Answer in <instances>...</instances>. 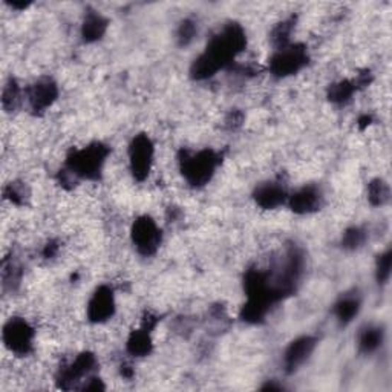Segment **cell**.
I'll list each match as a JSON object with an SVG mask.
<instances>
[{
  "mask_svg": "<svg viewBox=\"0 0 392 392\" xmlns=\"http://www.w3.org/2000/svg\"><path fill=\"white\" fill-rule=\"evenodd\" d=\"M155 155V146L152 139L146 134L134 137L129 146V164L130 172L137 181H144L152 169Z\"/></svg>",
  "mask_w": 392,
  "mask_h": 392,
  "instance_id": "obj_6",
  "label": "cell"
},
{
  "mask_svg": "<svg viewBox=\"0 0 392 392\" xmlns=\"http://www.w3.org/2000/svg\"><path fill=\"white\" fill-rule=\"evenodd\" d=\"M97 368V359L92 352H81L69 365L63 367L57 374V386L69 391L76 386L81 379L89 377Z\"/></svg>",
  "mask_w": 392,
  "mask_h": 392,
  "instance_id": "obj_8",
  "label": "cell"
},
{
  "mask_svg": "<svg viewBox=\"0 0 392 392\" xmlns=\"http://www.w3.org/2000/svg\"><path fill=\"white\" fill-rule=\"evenodd\" d=\"M151 333L152 331L144 328V326H142V328L137 331H132V334L129 335L127 345H126L127 352L130 354V356L146 357L152 352L154 343H152Z\"/></svg>",
  "mask_w": 392,
  "mask_h": 392,
  "instance_id": "obj_14",
  "label": "cell"
},
{
  "mask_svg": "<svg viewBox=\"0 0 392 392\" xmlns=\"http://www.w3.org/2000/svg\"><path fill=\"white\" fill-rule=\"evenodd\" d=\"M83 391H101L105 389V385L101 384V380L97 377H91L88 379V384H85L81 386Z\"/></svg>",
  "mask_w": 392,
  "mask_h": 392,
  "instance_id": "obj_27",
  "label": "cell"
},
{
  "mask_svg": "<svg viewBox=\"0 0 392 392\" xmlns=\"http://www.w3.org/2000/svg\"><path fill=\"white\" fill-rule=\"evenodd\" d=\"M21 103V88L16 80H9L2 92V106L6 112H13Z\"/></svg>",
  "mask_w": 392,
  "mask_h": 392,
  "instance_id": "obj_20",
  "label": "cell"
},
{
  "mask_svg": "<svg viewBox=\"0 0 392 392\" xmlns=\"http://www.w3.org/2000/svg\"><path fill=\"white\" fill-rule=\"evenodd\" d=\"M221 164V156L212 151V149H204L200 152H183L180 158V167L184 180L188 181L192 188H202L209 184Z\"/></svg>",
  "mask_w": 392,
  "mask_h": 392,
  "instance_id": "obj_3",
  "label": "cell"
},
{
  "mask_svg": "<svg viewBox=\"0 0 392 392\" xmlns=\"http://www.w3.org/2000/svg\"><path fill=\"white\" fill-rule=\"evenodd\" d=\"M367 239V233L360 227H351L343 233L342 238V247L347 250H357L363 246V242Z\"/></svg>",
  "mask_w": 392,
  "mask_h": 392,
  "instance_id": "obj_21",
  "label": "cell"
},
{
  "mask_svg": "<svg viewBox=\"0 0 392 392\" xmlns=\"http://www.w3.org/2000/svg\"><path fill=\"white\" fill-rule=\"evenodd\" d=\"M389 185L384 180H374L368 185V200L372 205H385L389 201Z\"/></svg>",
  "mask_w": 392,
  "mask_h": 392,
  "instance_id": "obj_19",
  "label": "cell"
},
{
  "mask_svg": "<svg viewBox=\"0 0 392 392\" xmlns=\"http://www.w3.org/2000/svg\"><path fill=\"white\" fill-rule=\"evenodd\" d=\"M247 45L246 31L238 23H230L213 35L207 48L196 59L190 68L195 80H207L221 69L231 67Z\"/></svg>",
  "mask_w": 392,
  "mask_h": 392,
  "instance_id": "obj_1",
  "label": "cell"
},
{
  "mask_svg": "<svg viewBox=\"0 0 392 392\" xmlns=\"http://www.w3.org/2000/svg\"><path fill=\"white\" fill-rule=\"evenodd\" d=\"M59 97V88L51 79H40L26 91V98L34 114L48 110Z\"/></svg>",
  "mask_w": 392,
  "mask_h": 392,
  "instance_id": "obj_9",
  "label": "cell"
},
{
  "mask_svg": "<svg viewBox=\"0 0 392 392\" xmlns=\"http://www.w3.org/2000/svg\"><path fill=\"white\" fill-rule=\"evenodd\" d=\"M385 339V331L380 326H367L363 328L359 335V350L363 354H372L376 352Z\"/></svg>",
  "mask_w": 392,
  "mask_h": 392,
  "instance_id": "obj_17",
  "label": "cell"
},
{
  "mask_svg": "<svg viewBox=\"0 0 392 392\" xmlns=\"http://www.w3.org/2000/svg\"><path fill=\"white\" fill-rule=\"evenodd\" d=\"M293 28V21H285L279 23L272 34V42L276 46V50L284 48V46L290 45V34Z\"/></svg>",
  "mask_w": 392,
  "mask_h": 392,
  "instance_id": "obj_22",
  "label": "cell"
},
{
  "mask_svg": "<svg viewBox=\"0 0 392 392\" xmlns=\"http://www.w3.org/2000/svg\"><path fill=\"white\" fill-rule=\"evenodd\" d=\"M34 328L21 317L9 319L4 326L2 339L5 347L16 356H28L34 348Z\"/></svg>",
  "mask_w": 392,
  "mask_h": 392,
  "instance_id": "obj_5",
  "label": "cell"
},
{
  "mask_svg": "<svg viewBox=\"0 0 392 392\" xmlns=\"http://www.w3.org/2000/svg\"><path fill=\"white\" fill-rule=\"evenodd\" d=\"M57 246H55L54 244V242H51V244H48V246H46V248H45V256L46 258H52L55 253H57Z\"/></svg>",
  "mask_w": 392,
  "mask_h": 392,
  "instance_id": "obj_28",
  "label": "cell"
},
{
  "mask_svg": "<svg viewBox=\"0 0 392 392\" xmlns=\"http://www.w3.org/2000/svg\"><path fill=\"white\" fill-rule=\"evenodd\" d=\"M115 313V297L112 288L101 285L92 294L88 304V319L92 323L108 322Z\"/></svg>",
  "mask_w": 392,
  "mask_h": 392,
  "instance_id": "obj_10",
  "label": "cell"
},
{
  "mask_svg": "<svg viewBox=\"0 0 392 392\" xmlns=\"http://www.w3.org/2000/svg\"><path fill=\"white\" fill-rule=\"evenodd\" d=\"M132 242L139 255L152 256L161 246V230L151 217H139L132 226Z\"/></svg>",
  "mask_w": 392,
  "mask_h": 392,
  "instance_id": "obj_7",
  "label": "cell"
},
{
  "mask_svg": "<svg viewBox=\"0 0 392 392\" xmlns=\"http://www.w3.org/2000/svg\"><path fill=\"white\" fill-rule=\"evenodd\" d=\"M357 91L356 83L351 80H342L339 83H334V85L328 91V98L331 103L335 105H345L351 100L354 92Z\"/></svg>",
  "mask_w": 392,
  "mask_h": 392,
  "instance_id": "obj_18",
  "label": "cell"
},
{
  "mask_svg": "<svg viewBox=\"0 0 392 392\" xmlns=\"http://www.w3.org/2000/svg\"><path fill=\"white\" fill-rule=\"evenodd\" d=\"M196 23L193 21H184L181 25H180V30H178V42L181 46H188L196 35Z\"/></svg>",
  "mask_w": 392,
  "mask_h": 392,
  "instance_id": "obj_26",
  "label": "cell"
},
{
  "mask_svg": "<svg viewBox=\"0 0 392 392\" xmlns=\"http://www.w3.org/2000/svg\"><path fill=\"white\" fill-rule=\"evenodd\" d=\"M391 267H392V253L391 250L381 253L377 259V267H376V277L379 284H386L391 276Z\"/></svg>",
  "mask_w": 392,
  "mask_h": 392,
  "instance_id": "obj_23",
  "label": "cell"
},
{
  "mask_svg": "<svg viewBox=\"0 0 392 392\" xmlns=\"http://www.w3.org/2000/svg\"><path fill=\"white\" fill-rule=\"evenodd\" d=\"M21 267H18L17 264L14 263H9L6 264V260L4 263V272H2V276H4V285L5 287H11L18 284V281H21Z\"/></svg>",
  "mask_w": 392,
  "mask_h": 392,
  "instance_id": "obj_25",
  "label": "cell"
},
{
  "mask_svg": "<svg viewBox=\"0 0 392 392\" xmlns=\"http://www.w3.org/2000/svg\"><path fill=\"white\" fill-rule=\"evenodd\" d=\"M26 189L25 185L21 184V183H11L6 185L5 189V198L9 200L11 202L17 204V205H22L25 204V200H26Z\"/></svg>",
  "mask_w": 392,
  "mask_h": 392,
  "instance_id": "obj_24",
  "label": "cell"
},
{
  "mask_svg": "<svg viewBox=\"0 0 392 392\" xmlns=\"http://www.w3.org/2000/svg\"><path fill=\"white\" fill-rule=\"evenodd\" d=\"M317 340L311 335H302L293 340L284 354V367L288 374H293L304 363L311 357V354L316 350Z\"/></svg>",
  "mask_w": 392,
  "mask_h": 392,
  "instance_id": "obj_11",
  "label": "cell"
},
{
  "mask_svg": "<svg viewBox=\"0 0 392 392\" xmlns=\"http://www.w3.org/2000/svg\"><path fill=\"white\" fill-rule=\"evenodd\" d=\"M360 297L357 294H345L334 305V314L340 325L351 323L360 311Z\"/></svg>",
  "mask_w": 392,
  "mask_h": 392,
  "instance_id": "obj_16",
  "label": "cell"
},
{
  "mask_svg": "<svg viewBox=\"0 0 392 392\" xmlns=\"http://www.w3.org/2000/svg\"><path fill=\"white\" fill-rule=\"evenodd\" d=\"M106 30H108L106 18L96 11H91L86 14L85 21H83L81 37L83 40L88 43L98 42L101 37L106 34Z\"/></svg>",
  "mask_w": 392,
  "mask_h": 392,
  "instance_id": "obj_15",
  "label": "cell"
},
{
  "mask_svg": "<svg viewBox=\"0 0 392 392\" xmlns=\"http://www.w3.org/2000/svg\"><path fill=\"white\" fill-rule=\"evenodd\" d=\"M109 147L100 142L74 151L67 158V171L74 178L97 181L109 156Z\"/></svg>",
  "mask_w": 392,
  "mask_h": 392,
  "instance_id": "obj_2",
  "label": "cell"
},
{
  "mask_svg": "<svg viewBox=\"0 0 392 392\" xmlns=\"http://www.w3.org/2000/svg\"><path fill=\"white\" fill-rule=\"evenodd\" d=\"M288 205L297 214H308L319 210L322 205V193L314 185H306L288 196Z\"/></svg>",
  "mask_w": 392,
  "mask_h": 392,
  "instance_id": "obj_12",
  "label": "cell"
},
{
  "mask_svg": "<svg viewBox=\"0 0 392 392\" xmlns=\"http://www.w3.org/2000/svg\"><path fill=\"white\" fill-rule=\"evenodd\" d=\"M255 201L265 210L277 209L279 205L285 204L288 201V195L281 184L277 183H265L255 190Z\"/></svg>",
  "mask_w": 392,
  "mask_h": 392,
  "instance_id": "obj_13",
  "label": "cell"
},
{
  "mask_svg": "<svg viewBox=\"0 0 392 392\" xmlns=\"http://www.w3.org/2000/svg\"><path fill=\"white\" fill-rule=\"evenodd\" d=\"M308 51L304 45H287L276 50L270 59V72L277 79H285L302 71L308 64Z\"/></svg>",
  "mask_w": 392,
  "mask_h": 392,
  "instance_id": "obj_4",
  "label": "cell"
}]
</instances>
